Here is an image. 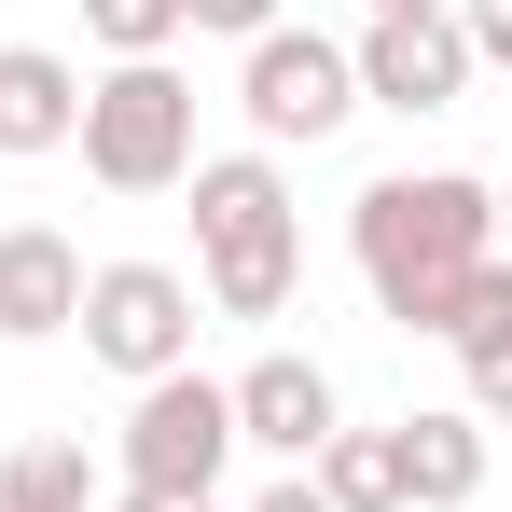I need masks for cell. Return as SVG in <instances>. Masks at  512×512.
Instances as JSON below:
<instances>
[{
  "label": "cell",
  "instance_id": "6da1fadb",
  "mask_svg": "<svg viewBox=\"0 0 512 512\" xmlns=\"http://www.w3.org/2000/svg\"><path fill=\"white\" fill-rule=\"evenodd\" d=\"M346 250H360V291H374L402 333H457V319H471V277L499 263V180L388 167V180H360Z\"/></svg>",
  "mask_w": 512,
  "mask_h": 512
},
{
  "label": "cell",
  "instance_id": "7a4b0ae2",
  "mask_svg": "<svg viewBox=\"0 0 512 512\" xmlns=\"http://www.w3.org/2000/svg\"><path fill=\"white\" fill-rule=\"evenodd\" d=\"M194 291L208 319H291L305 291V208H291V167L277 153H194Z\"/></svg>",
  "mask_w": 512,
  "mask_h": 512
},
{
  "label": "cell",
  "instance_id": "3957f363",
  "mask_svg": "<svg viewBox=\"0 0 512 512\" xmlns=\"http://www.w3.org/2000/svg\"><path fill=\"white\" fill-rule=\"evenodd\" d=\"M70 153H84L97 194H180V180H194V84H180V56H125V70H97Z\"/></svg>",
  "mask_w": 512,
  "mask_h": 512
},
{
  "label": "cell",
  "instance_id": "277c9868",
  "mask_svg": "<svg viewBox=\"0 0 512 512\" xmlns=\"http://www.w3.org/2000/svg\"><path fill=\"white\" fill-rule=\"evenodd\" d=\"M222 471H236V402H222V374H153L139 402H125V499L153 512H194L222 499Z\"/></svg>",
  "mask_w": 512,
  "mask_h": 512
},
{
  "label": "cell",
  "instance_id": "5b68a950",
  "mask_svg": "<svg viewBox=\"0 0 512 512\" xmlns=\"http://www.w3.org/2000/svg\"><path fill=\"white\" fill-rule=\"evenodd\" d=\"M236 111H250V153H319L346 111H360V70H346V42H319V28H263L250 56H236Z\"/></svg>",
  "mask_w": 512,
  "mask_h": 512
},
{
  "label": "cell",
  "instance_id": "8992f818",
  "mask_svg": "<svg viewBox=\"0 0 512 512\" xmlns=\"http://www.w3.org/2000/svg\"><path fill=\"white\" fill-rule=\"evenodd\" d=\"M84 360L97 374H125V388H153L194 360V277L180 263H84Z\"/></svg>",
  "mask_w": 512,
  "mask_h": 512
},
{
  "label": "cell",
  "instance_id": "52a82bcc",
  "mask_svg": "<svg viewBox=\"0 0 512 512\" xmlns=\"http://www.w3.org/2000/svg\"><path fill=\"white\" fill-rule=\"evenodd\" d=\"M346 70H360V111H457V97H471V28H457V0H429V14H360Z\"/></svg>",
  "mask_w": 512,
  "mask_h": 512
},
{
  "label": "cell",
  "instance_id": "ba28073f",
  "mask_svg": "<svg viewBox=\"0 0 512 512\" xmlns=\"http://www.w3.org/2000/svg\"><path fill=\"white\" fill-rule=\"evenodd\" d=\"M222 402H236V443H250V457H277V471H305V457L346 429L333 374H319L305 346H263L250 374H222Z\"/></svg>",
  "mask_w": 512,
  "mask_h": 512
},
{
  "label": "cell",
  "instance_id": "9c48e42d",
  "mask_svg": "<svg viewBox=\"0 0 512 512\" xmlns=\"http://www.w3.org/2000/svg\"><path fill=\"white\" fill-rule=\"evenodd\" d=\"M84 319V250L56 222H0V346H42Z\"/></svg>",
  "mask_w": 512,
  "mask_h": 512
},
{
  "label": "cell",
  "instance_id": "30bf717a",
  "mask_svg": "<svg viewBox=\"0 0 512 512\" xmlns=\"http://www.w3.org/2000/svg\"><path fill=\"white\" fill-rule=\"evenodd\" d=\"M70 125H84V70L56 42H0V153L14 167L28 153H70Z\"/></svg>",
  "mask_w": 512,
  "mask_h": 512
},
{
  "label": "cell",
  "instance_id": "8fae6325",
  "mask_svg": "<svg viewBox=\"0 0 512 512\" xmlns=\"http://www.w3.org/2000/svg\"><path fill=\"white\" fill-rule=\"evenodd\" d=\"M471 499H485V416L471 402L402 416V512H471Z\"/></svg>",
  "mask_w": 512,
  "mask_h": 512
},
{
  "label": "cell",
  "instance_id": "7c38bea8",
  "mask_svg": "<svg viewBox=\"0 0 512 512\" xmlns=\"http://www.w3.org/2000/svg\"><path fill=\"white\" fill-rule=\"evenodd\" d=\"M457 374H471V416L485 429H512V263H485L471 277V319H457Z\"/></svg>",
  "mask_w": 512,
  "mask_h": 512
},
{
  "label": "cell",
  "instance_id": "4fadbf2b",
  "mask_svg": "<svg viewBox=\"0 0 512 512\" xmlns=\"http://www.w3.org/2000/svg\"><path fill=\"white\" fill-rule=\"evenodd\" d=\"M305 485L333 512H402V429H333V443L305 457Z\"/></svg>",
  "mask_w": 512,
  "mask_h": 512
},
{
  "label": "cell",
  "instance_id": "5bb4252c",
  "mask_svg": "<svg viewBox=\"0 0 512 512\" xmlns=\"http://www.w3.org/2000/svg\"><path fill=\"white\" fill-rule=\"evenodd\" d=\"M0 512H97V471H84V443L28 429V443L0 457Z\"/></svg>",
  "mask_w": 512,
  "mask_h": 512
},
{
  "label": "cell",
  "instance_id": "9a60e30c",
  "mask_svg": "<svg viewBox=\"0 0 512 512\" xmlns=\"http://www.w3.org/2000/svg\"><path fill=\"white\" fill-rule=\"evenodd\" d=\"M84 42L125 70V56H180L194 42V0H84Z\"/></svg>",
  "mask_w": 512,
  "mask_h": 512
},
{
  "label": "cell",
  "instance_id": "2e32d148",
  "mask_svg": "<svg viewBox=\"0 0 512 512\" xmlns=\"http://www.w3.org/2000/svg\"><path fill=\"white\" fill-rule=\"evenodd\" d=\"M194 28H222V42H236V56H250L263 28H291V14H277V0H194Z\"/></svg>",
  "mask_w": 512,
  "mask_h": 512
},
{
  "label": "cell",
  "instance_id": "e0dca14e",
  "mask_svg": "<svg viewBox=\"0 0 512 512\" xmlns=\"http://www.w3.org/2000/svg\"><path fill=\"white\" fill-rule=\"evenodd\" d=\"M457 28H471V70H512V0H457Z\"/></svg>",
  "mask_w": 512,
  "mask_h": 512
},
{
  "label": "cell",
  "instance_id": "ac0fdd59",
  "mask_svg": "<svg viewBox=\"0 0 512 512\" xmlns=\"http://www.w3.org/2000/svg\"><path fill=\"white\" fill-rule=\"evenodd\" d=\"M250 512H333V499H319V485H305V471H277V485H263Z\"/></svg>",
  "mask_w": 512,
  "mask_h": 512
},
{
  "label": "cell",
  "instance_id": "d6986e66",
  "mask_svg": "<svg viewBox=\"0 0 512 512\" xmlns=\"http://www.w3.org/2000/svg\"><path fill=\"white\" fill-rule=\"evenodd\" d=\"M499 263H512V180H499Z\"/></svg>",
  "mask_w": 512,
  "mask_h": 512
},
{
  "label": "cell",
  "instance_id": "ffe728a7",
  "mask_svg": "<svg viewBox=\"0 0 512 512\" xmlns=\"http://www.w3.org/2000/svg\"><path fill=\"white\" fill-rule=\"evenodd\" d=\"M360 14H429V0H360Z\"/></svg>",
  "mask_w": 512,
  "mask_h": 512
},
{
  "label": "cell",
  "instance_id": "44dd1931",
  "mask_svg": "<svg viewBox=\"0 0 512 512\" xmlns=\"http://www.w3.org/2000/svg\"><path fill=\"white\" fill-rule=\"evenodd\" d=\"M111 512H153V499H111ZM194 512H222V499H194Z\"/></svg>",
  "mask_w": 512,
  "mask_h": 512
}]
</instances>
